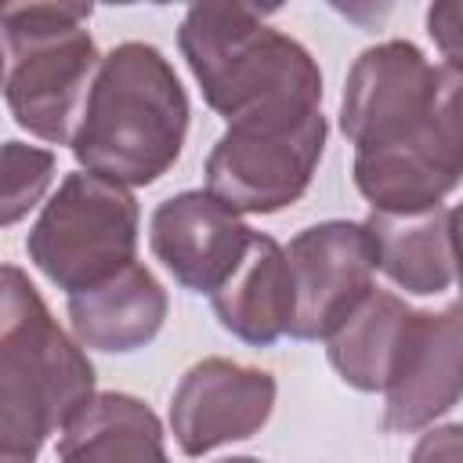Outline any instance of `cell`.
<instances>
[{
  "label": "cell",
  "mask_w": 463,
  "mask_h": 463,
  "mask_svg": "<svg viewBox=\"0 0 463 463\" xmlns=\"http://www.w3.org/2000/svg\"><path fill=\"white\" fill-rule=\"evenodd\" d=\"M409 311L412 307L398 293L373 289L351 311V318L326 340V358L347 387H354L362 394L387 391Z\"/></svg>",
  "instance_id": "cell-17"
},
{
  "label": "cell",
  "mask_w": 463,
  "mask_h": 463,
  "mask_svg": "<svg viewBox=\"0 0 463 463\" xmlns=\"http://www.w3.org/2000/svg\"><path fill=\"white\" fill-rule=\"evenodd\" d=\"M376 268L405 293L438 297L456 279L452 257V228L449 210H420V213H376L365 217Z\"/></svg>",
  "instance_id": "cell-16"
},
{
  "label": "cell",
  "mask_w": 463,
  "mask_h": 463,
  "mask_svg": "<svg viewBox=\"0 0 463 463\" xmlns=\"http://www.w3.org/2000/svg\"><path fill=\"white\" fill-rule=\"evenodd\" d=\"M221 329L253 347H271L279 336H289L297 315V289L286 246L257 232L235 275L210 297Z\"/></svg>",
  "instance_id": "cell-14"
},
{
  "label": "cell",
  "mask_w": 463,
  "mask_h": 463,
  "mask_svg": "<svg viewBox=\"0 0 463 463\" xmlns=\"http://www.w3.org/2000/svg\"><path fill=\"white\" fill-rule=\"evenodd\" d=\"M297 289L293 340H329L351 311L376 289V253L365 221H318L286 246Z\"/></svg>",
  "instance_id": "cell-9"
},
{
  "label": "cell",
  "mask_w": 463,
  "mask_h": 463,
  "mask_svg": "<svg viewBox=\"0 0 463 463\" xmlns=\"http://www.w3.org/2000/svg\"><path fill=\"white\" fill-rule=\"evenodd\" d=\"M217 463H264L257 456H228V459H217Z\"/></svg>",
  "instance_id": "cell-22"
},
{
  "label": "cell",
  "mask_w": 463,
  "mask_h": 463,
  "mask_svg": "<svg viewBox=\"0 0 463 463\" xmlns=\"http://www.w3.org/2000/svg\"><path fill=\"white\" fill-rule=\"evenodd\" d=\"M65 315L72 326V336L105 354H130L145 344H152L170 315V297L163 282L145 268L130 264L119 275L69 293Z\"/></svg>",
  "instance_id": "cell-13"
},
{
  "label": "cell",
  "mask_w": 463,
  "mask_h": 463,
  "mask_svg": "<svg viewBox=\"0 0 463 463\" xmlns=\"http://www.w3.org/2000/svg\"><path fill=\"white\" fill-rule=\"evenodd\" d=\"M177 47L203 101L224 119L260 105L307 98L322 101V69L289 33L242 4H192L177 29Z\"/></svg>",
  "instance_id": "cell-3"
},
{
  "label": "cell",
  "mask_w": 463,
  "mask_h": 463,
  "mask_svg": "<svg viewBox=\"0 0 463 463\" xmlns=\"http://www.w3.org/2000/svg\"><path fill=\"white\" fill-rule=\"evenodd\" d=\"M253 228L206 188L163 199L148 217V250L177 286L213 297L242 264Z\"/></svg>",
  "instance_id": "cell-12"
},
{
  "label": "cell",
  "mask_w": 463,
  "mask_h": 463,
  "mask_svg": "<svg viewBox=\"0 0 463 463\" xmlns=\"http://www.w3.org/2000/svg\"><path fill=\"white\" fill-rule=\"evenodd\" d=\"M54 152L22 145V141H4V224H18L51 188L54 181Z\"/></svg>",
  "instance_id": "cell-18"
},
{
  "label": "cell",
  "mask_w": 463,
  "mask_h": 463,
  "mask_svg": "<svg viewBox=\"0 0 463 463\" xmlns=\"http://www.w3.org/2000/svg\"><path fill=\"white\" fill-rule=\"evenodd\" d=\"M188 119L192 105L170 58L145 40H123L101 54L69 148L80 170L145 188L181 159Z\"/></svg>",
  "instance_id": "cell-1"
},
{
  "label": "cell",
  "mask_w": 463,
  "mask_h": 463,
  "mask_svg": "<svg viewBox=\"0 0 463 463\" xmlns=\"http://www.w3.org/2000/svg\"><path fill=\"white\" fill-rule=\"evenodd\" d=\"M58 463H170L166 434L148 402L98 391L58 434Z\"/></svg>",
  "instance_id": "cell-15"
},
{
  "label": "cell",
  "mask_w": 463,
  "mask_h": 463,
  "mask_svg": "<svg viewBox=\"0 0 463 463\" xmlns=\"http://www.w3.org/2000/svg\"><path fill=\"white\" fill-rule=\"evenodd\" d=\"M409 463H463V423L427 427L412 445Z\"/></svg>",
  "instance_id": "cell-20"
},
{
  "label": "cell",
  "mask_w": 463,
  "mask_h": 463,
  "mask_svg": "<svg viewBox=\"0 0 463 463\" xmlns=\"http://www.w3.org/2000/svg\"><path fill=\"white\" fill-rule=\"evenodd\" d=\"M351 177L376 213L441 206L463 184V76L445 69V90L434 112L405 137L354 152Z\"/></svg>",
  "instance_id": "cell-7"
},
{
  "label": "cell",
  "mask_w": 463,
  "mask_h": 463,
  "mask_svg": "<svg viewBox=\"0 0 463 463\" xmlns=\"http://www.w3.org/2000/svg\"><path fill=\"white\" fill-rule=\"evenodd\" d=\"M445 90V65H434L412 40L365 47L347 69L340 94V134L362 148H380L420 127Z\"/></svg>",
  "instance_id": "cell-8"
},
{
  "label": "cell",
  "mask_w": 463,
  "mask_h": 463,
  "mask_svg": "<svg viewBox=\"0 0 463 463\" xmlns=\"http://www.w3.org/2000/svg\"><path fill=\"white\" fill-rule=\"evenodd\" d=\"M90 4H14L4 11V101L22 130L72 145L101 54Z\"/></svg>",
  "instance_id": "cell-4"
},
{
  "label": "cell",
  "mask_w": 463,
  "mask_h": 463,
  "mask_svg": "<svg viewBox=\"0 0 463 463\" xmlns=\"http://www.w3.org/2000/svg\"><path fill=\"white\" fill-rule=\"evenodd\" d=\"M427 36L434 40L441 65L463 76V0H438L427 7Z\"/></svg>",
  "instance_id": "cell-19"
},
{
  "label": "cell",
  "mask_w": 463,
  "mask_h": 463,
  "mask_svg": "<svg viewBox=\"0 0 463 463\" xmlns=\"http://www.w3.org/2000/svg\"><path fill=\"white\" fill-rule=\"evenodd\" d=\"M463 402V297L441 311L412 307L383 391V430L416 434Z\"/></svg>",
  "instance_id": "cell-10"
},
{
  "label": "cell",
  "mask_w": 463,
  "mask_h": 463,
  "mask_svg": "<svg viewBox=\"0 0 463 463\" xmlns=\"http://www.w3.org/2000/svg\"><path fill=\"white\" fill-rule=\"evenodd\" d=\"M449 228H452V257H456V282L463 289V199L449 210Z\"/></svg>",
  "instance_id": "cell-21"
},
{
  "label": "cell",
  "mask_w": 463,
  "mask_h": 463,
  "mask_svg": "<svg viewBox=\"0 0 463 463\" xmlns=\"http://www.w3.org/2000/svg\"><path fill=\"white\" fill-rule=\"evenodd\" d=\"M141 210L127 184L72 170L36 213L25 253L29 264L58 289H90L137 260Z\"/></svg>",
  "instance_id": "cell-6"
},
{
  "label": "cell",
  "mask_w": 463,
  "mask_h": 463,
  "mask_svg": "<svg viewBox=\"0 0 463 463\" xmlns=\"http://www.w3.org/2000/svg\"><path fill=\"white\" fill-rule=\"evenodd\" d=\"M329 123L322 101L286 98L224 127L206 156V192L235 213H279L293 206L322 163Z\"/></svg>",
  "instance_id": "cell-5"
},
{
  "label": "cell",
  "mask_w": 463,
  "mask_h": 463,
  "mask_svg": "<svg viewBox=\"0 0 463 463\" xmlns=\"http://www.w3.org/2000/svg\"><path fill=\"white\" fill-rule=\"evenodd\" d=\"M279 383L268 369L210 354L184 369L170 394V430L184 456L253 438L275 412Z\"/></svg>",
  "instance_id": "cell-11"
},
{
  "label": "cell",
  "mask_w": 463,
  "mask_h": 463,
  "mask_svg": "<svg viewBox=\"0 0 463 463\" xmlns=\"http://www.w3.org/2000/svg\"><path fill=\"white\" fill-rule=\"evenodd\" d=\"M94 362L18 264L0 282V463H36L51 434L98 394Z\"/></svg>",
  "instance_id": "cell-2"
}]
</instances>
